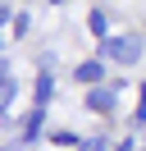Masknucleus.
<instances>
[{
    "label": "nucleus",
    "mask_w": 146,
    "mask_h": 151,
    "mask_svg": "<svg viewBox=\"0 0 146 151\" xmlns=\"http://www.w3.org/2000/svg\"><path fill=\"white\" fill-rule=\"evenodd\" d=\"M114 151H132V142H119V147H114Z\"/></svg>",
    "instance_id": "obj_10"
},
{
    "label": "nucleus",
    "mask_w": 146,
    "mask_h": 151,
    "mask_svg": "<svg viewBox=\"0 0 146 151\" xmlns=\"http://www.w3.org/2000/svg\"><path fill=\"white\" fill-rule=\"evenodd\" d=\"M50 87H55V78H50V73H41V78H36V110L50 101Z\"/></svg>",
    "instance_id": "obj_5"
},
{
    "label": "nucleus",
    "mask_w": 146,
    "mask_h": 151,
    "mask_svg": "<svg viewBox=\"0 0 146 151\" xmlns=\"http://www.w3.org/2000/svg\"><path fill=\"white\" fill-rule=\"evenodd\" d=\"M105 60H114V64H137V60H142V37H137V32L110 37L105 41Z\"/></svg>",
    "instance_id": "obj_1"
},
{
    "label": "nucleus",
    "mask_w": 146,
    "mask_h": 151,
    "mask_svg": "<svg viewBox=\"0 0 146 151\" xmlns=\"http://www.w3.org/2000/svg\"><path fill=\"white\" fill-rule=\"evenodd\" d=\"M100 73H105V64H100V60H82V64L73 69V78H78V83H87V87H100Z\"/></svg>",
    "instance_id": "obj_3"
},
{
    "label": "nucleus",
    "mask_w": 146,
    "mask_h": 151,
    "mask_svg": "<svg viewBox=\"0 0 146 151\" xmlns=\"http://www.w3.org/2000/svg\"><path fill=\"white\" fill-rule=\"evenodd\" d=\"M105 147H110V142H105V137H91V142H82V147H78V151H105Z\"/></svg>",
    "instance_id": "obj_8"
},
{
    "label": "nucleus",
    "mask_w": 146,
    "mask_h": 151,
    "mask_svg": "<svg viewBox=\"0 0 146 151\" xmlns=\"http://www.w3.org/2000/svg\"><path fill=\"white\" fill-rule=\"evenodd\" d=\"M14 96H18V83L5 73V92H0V101H5V105H14Z\"/></svg>",
    "instance_id": "obj_7"
},
{
    "label": "nucleus",
    "mask_w": 146,
    "mask_h": 151,
    "mask_svg": "<svg viewBox=\"0 0 146 151\" xmlns=\"http://www.w3.org/2000/svg\"><path fill=\"white\" fill-rule=\"evenodd\" d=\"M114 101H119V87H105V83H100V87H91V92H87V105H91V110H114Z\"/></svg>",
    "instance_id": "obj_2"
},
{
    "label": "nucleus",
    "mask_w": 146,
    "mask_h": 151,
    "mask_svg": "<svg viewBox=\"0 0 146 151\" xmlns=\"http://www.w3.org/2000/svg\"><path fill=\"white\" fill-rule=\"evenodd\" d=\"M87 28L96 32V37H105V32H110V14H105V9H91V14H87Z\"/></svg>",
    "instance_id": "obj_4"
},
{
    "label": "nucleus",
    "mask_w": 146,
    "mask_h": 151,
    "mask_svg": "<svg viewBox=\"0 0 146 151\" xmlns=\"http://www.w3.org/2000/svg\"><path fill=\"white\" fill-rule=\"evenodd\" d=\"M137 124H146V87H142V101H137V114H132Z\"/></svg>",
    "instance_id": "obj_9"
},
{
    "label": "nucleus",
    "mask_w": 146,
    "mask_h": 151,
    "mask_svg": "<svg viewBox=\"0 0 146 151\" xmlns=\"http://www.w3.org/2000/svg\"><path fill=\"white\" fill-rule=\"evenodd\" d=\"M36 133H41V110H32V114L23 119V142H32Z\"/></svg>",
    "instance_id": "obj_6"
}]
</instances>
